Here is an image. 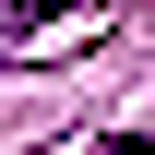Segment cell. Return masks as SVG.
Wrapping results in <instances>:
<instances>
[{"instance_id": "7a4b0ae2", "label": "cell", "mask_w": 155, "mask_h": 155, "mask_svg": "<svg viewBox=\"0 0 155 155\" xmlns=\"http://www.w3.org/2000/svg\"><path fill=\"white\" fill-rule=\"evenodd\" d=\"M96 155H155V131H107V143H96Z\"/></svg>"}, {"instance_id": "3957f363", "label": "cell", "mask_w": 155, "mask_h": 155, "mask_svg": "<svg viewBox=\"0 0 155 155\" xmlns=\"http://www.w3.org/2000/svg\"><path fill=\"white\" fill-rule=\"evenodd\" d=\"M0 48H12V36H0Z\"/></svg>"}, {"instance_id": "6da1fadb", "label": "cell", "mask_w": 155, "mask_h": 155, "mask_svg": "<svg viewBox=\"0 0 155 155\" xmlns=\"http://www.w3.org/2000/svg\"><path fill=\"white\" fill-rule=\"evenodd\" d=\"M72 0H0V36H36V24H60Z\"/></svg>"}]
</instances>
